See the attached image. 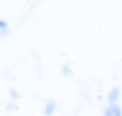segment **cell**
Here are the masks:
<instances>
[{"label":"cell","mask_w":122,"mask_h":116,"mask_svg":"<svg viewBox=\"0 0 122 116\" xmlns=\"http://www.w3.org/2000/svg\"><path fill=\"white\" fill-rule=\"evenodd\" d=\"M57 109V101L55 99H47L45 101V108H44V116H52Z\"/></svg>","instance_id":"1"},{"label":"cell","mask_w":122,"mask_h":116,"mask_svg":"<svg viewBox=\"0 0 122 116\" xmlns=\"http://www.w3.org/2000/svg\"><path fill=\"white\" fill-rule=\"evenodd\" d=\"M119 96H120V91H119V87H112V89H110V93H109V96H107V103H109V106H112V104H117V101H119Z\"/></svg>","instance_id":"2"},{"label":"cell","mask_w":122,"mask_h":116,"mask_svg":"<svg viewBox=\"0 0 122 116\" xmlns=\"http://www.w3.org/2000/svg\"><path fill=\"white\" fill-rule=\"evenodd\" d=\"M109 108H110L112 116H122V108H120L119 104H112V106H109Z\"/></svg>","instance_id":"3"},{"label":"cell","mask_w":122,"mask_h":116,"mask_svg":"<svg viewBox=\"0 0 122 116\" xmlns=\"http://www.w3.org/2000/svg\"><path fill=\"white\" fill-rule=\"evenodd\" d=\"M60 71H62V74H65V76H70V74H72V71H70V67H69V66H62V69H60Z\"/></svg>","instance_id":"4"},{"label":"cell","mask_w":122,"mask_h":116,"mask_svg":"<svg viewBox=\"0 0 122 116\" xmlns=\"http://www.w3.org/2000/svg\"><path fill=\"white\" fill-rule=\"evenodd\" d=\"M10 98H12L14 101H15V99H19V98H20L19 91H17V89H12V91H10Z\"/></svg>","instance_id":"5"},{"label":"cell","mask_w":122,"mask_h":116,"mask_svg":"<svg viewBox=\"0 0 122 116\" xmlns=\"http://www.w3.org/2000/svg\"><path fill=\"white\" fill-rule=\"evenodd\" d=\"M9 27V24L5 22V20H2V19H0V32H2V30H5Z\"/></svg>","instance_id":"6"},{"label":"cell","mask_w":122,"mask_h":116,"mask_svg":"<svg viewBox=\"0 0 122 116\" xmlns=\"http://www.w3.org/2000/svg\"><path fill=\"white\" fill-rule=\"evenodd\" d=\"M104 116H112V113H110V108H107V109L104 111Z\"/></svg>","instance_id":"7"},{"label":"cell","mask_w":122,"mask_h":116,"mask_svg":"<svg viewBox=\"0 0 122 116\" xmlns=\"http://www.w3.org/2000/svg\"><path fill=\"white\" fill-rule=\"evenodd\" d=\"M0 34H2V32H0Z\"/></svg>","instance_id":"8"}]
</instances>
